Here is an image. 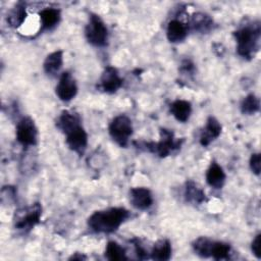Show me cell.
<instances>
[{
    "instance_id": "cell-1",
    "label": "cell",
    "mask_w": 261,
    "mask_h": 261,
    "mask_svg": "<svg viewBox=\"0 0 261 261\" xmlns=\"http://www.w3.org/2000/svg\"><path fill=\"white\" fill-rule=\"evenodd\" d=\"M129 212L123 207H111L95 211L88 218V226L98 233H111L128 218Z\"/></svg>"
},
{
    "instance_id": "cell-2",
    "label": "cell",
    "mask_w": 261,
    "mask_h": 261,
    "mask_svg": "<svg viewBox=\"0 0 261 261\" xmlns=\"http://www.w3.org/2000/svg\"><path fill=\"white\" fill-rule=\"evenodd\" d=\"M260 33L261 29L259 22L246 24L233 32V37L237 42V51L240 56L248 60L254 58L259 50Z\"/></svg>"
},
{
    "instance_id": "cell-3",
    "label": "cell",
    "mask_w": 261,
    "mask_h": 261,
    "mask_svg": "<svg viewBox=\"0 0 261 261\" xmlns=\"http://www.w3.org/2000/svg\"><path fill=\"white\" fill-rule=\"evenodd\" d=\"M184 140L176 139L172 130L161 128L160 129V140L159 142L146 143L145 147L150 152L158 155L161 158H164L170 155L175 150L179 149Z\"/></svg>"
},
{
    "instance_id": "cell-4",
    "label": "cell",
    "mask_w": 261,
    "mask_h": 261,
    "mask_svg": "<svg viewBox=\"0 0 261 261\" xmlns=\"http://www.w3.org/2000/svg\"><path fill=\"white\" fill-rule=\"evenodd\" d=\"M85 36L87 41L96 47H104L108 41V30L97 14L92 13L85 28Z\"/></svg>"
},
{
    "instance_id": "cell-5",
    "label": "cell",
    "mask_w": 261,
    "mask_h": 261,
    "mask_svg": "<svg viewBox=\"0 0 261 261\" xmlns=\"http://www.w3.org/2000/svg\"><path fill=\"white\" fill-rule=\"evenodd\" d=\"M108 132L117 145L125 147L133 135V123L130 118L124 114L115 116L108 126Z\"/></svg>"
},
{
    "instance_id": "cell-6",
    "label": "cell",
    "mask_w": 261,
    "mask_h": 261,
    "mask_svg": "<svg viewBox=\"0 0 261 261\" xmlns=\"http://www.w3.org/2000/svg\"><path fill=\"white\" fill-rule=\"evenodd\" d=\"M42 206L40 203H34L30 207H27L19 211L14 219L15 229L21 232H29L35 227L41 219Z\"/></svg>"
},
{
    "instance_id": "cell-7",
    "label": "cell",
    "mask_w": 261,
    "mask_h": 261,
    "mask_svg": "<svg viewBox=\"0 0 261 261\" xmlns=\"http://www.w3.org/2000/svg\"><path fill=\"white\" fill-rule=\"evenodd\" d=\"M16 140L23 147H31L37 144L38 129L31 117L24 116L17 122Z\"/></svg>"
},
{
    "instance_id": "cell-8",
    "label": "cell",
    "mask_w": 261,
    "mask_h": 261,
    "mask_svg": "<svg viewBox=\"0 0 261 261\" xmlns=\"http://www.w3.org/2000/svg\"><path fill=\"white\" fill-rule=\"evenodd\" d=\"M64 134L66 136L65 142L69 149L77 153L80 156L83 155L88 146V134L82 126L81 122L65 130Z\"/></svg>"
},
{
    "instance_id": "cell-9",
    "label": "cell",
    "mask_w": 261,
    "mask_h": 261,
    "mask_svg": "<svg viewBox=\"0 0 261 261\" xmlns=\"http://www.w3.org/2000/svg\"><path fill=\"white\" fill-rule=\"evenodd\" d=\"M57 97L64 102L72 100L77 94V86L75 80L70 72L64 71L59 77V82L55 88Z\"/></svg>"
},
{
    "instance_id": "cell-10",
    "label": "cell",
    "mask_w": 261,
    "mask_h": 261,
    "mask_svg": "<svg viewBox=\"0 0 261 261\" xmlns=\"http://www.w3.org/2000/svg\"><path fill=\"white\" fill-rule=\"evenodd\" d=\"M122 79L119 76L117 69L113 66H106L100 77V88L108 94L115 93L122 86Z\"/></svg>"
},
{
    "instance_id": "cell-11",
    "label": "cell",
    "mask_w": 261,
    "mask_h": 261,
    "mask_svg": "<svg viewBox=\"0 0 261 261\" xmlns=\"http://www.w3.org/2000/svg\"><path fill=\"white\" fill-rule=\"evenodd\" d=\"M130 204L139 210H147L153 204V196L149 189L144 187L132 188L129 190Z\"/></svg>"
},
{
    "instance_id": "cell-12",
    "label": "cell",
    "mask_w": 261,
    "mask_h": 261,
    "mask_svg": "<svg viewBox=\"0 0 261 261\" xmlns=\"http://www.w3.org/2000/svg\"><path fill=\"white\" fill-rule=\"evenodd\" d=\"M221 134V124L213 116H209L206 120V124L200 135V144L203 147H207L211 142L216 140Z\"/></svg>"
},
{
    "instance_id": "cell-13",
    "label": "cell",
    "mask_w": 261,
    "mask_h": 261,
    "mask_svg": "<svg viewBox=\"0 0 261 261\" xmlns=\"http://www.w3.org/2000/svg\"><path fill=\"white\" fill-rule=\"evenodd\" d=\"M225 172L222 167L216 162L212 161L206 171V181L213 189H221L225 182Z\"/></svg>"
},
{
    "instance_id": "cell-14",
    "label": "cell",
    "mask_w": 261,
    "mask_h": 261,
    "mask_svg": "<svg viewBox=\"0 0 261 261\" xmlns=\"http://www.w3.org/2000/svg\"><path fill=\"white\" fill-rule=\"evenodd\" d=\"M188 35V25L178 19H172L166 28V37L171 43L182 42Z\"/></svg>"
},
{
    "instance_id": "cell-15",
    "label": "cell",
    "mask_w": 261,
    "mask_h": 261,
    "mask_svg": "<svg viewBox=\"0 0 261 261\" xmlns=\"http://www.w3.org/2000/svg\"><path fill=\"white\" fill-rule=\"evenodd\" d=\"M40 15V21H41V30H51L54 27L58 24L60 21L61 13L60 10L53 7H48L45 9H42L39 13Z\"/></svg>"
},
{
    "instance_id": "cell-16",
    "label": "cell",
    "mask_w": 261,
    "mask_h": 261,
    "mask_svg": "<svg viewBox=\"0 0 261 261\" xmlns=\"http://www.w3.org/2000/svg\"><path fill=\"white\" fill-rule=\"evenodd\" d=\"M169 110L177 121L186 122L191 116L192 104L187 100L177 99L170 104Z\"/></svg>"
},
{
    "instance_id": "cell-17",
    "label": "cell",
    "mask_w": 261,
    "mask_h": 261,
    "mask_svg": "<svg viewBox=\"0 0 261 261\" xmlns=\"http://www.w3.org/2000/svg\"><path fill=\"white\" fill-rule=\"evenodd\" d=\"M63 64V52L61 50L50 53L44 60L43 68L47 74H56Z\"/></svg>"
},
{
    "instance_id": "cell-18",
    "label": "cell",
    "mask_w": 261,
    "mask_h": 261,
    "mask_svg": "<svg viewBox=\"0 0 261 261\" xmlns=\"http://www.w3.org/2000/svg\"><path fill=\"white\" fill-rule=\"evenodd\" d=\"M171 253H172V248H171L170 242L166 239H162L157 241L154 244L150 255L153 260L166 261L170 259Z\"/></svg>"
},
{
    "instance_id": "cell-19",
    "label": "cell",
    "mask_w": 261,
    "mask_h": 261,
    "mask_svg": "<svg viewBox=\"0 0 261 261\" xmlns=\"http://www.w3.org/2000/svg\"><path fill=\"white\" fill-rule=\"evenodd\" d=\"M185 198L188 202H191L194 204H201L206 201V195L204 191L192 180H189L186 182Z\"/></svg>"
},
{
    "instance_id": "cell-20",
    "label": "cell",
    "mask_w": 261,
    "mask_h": 261,
    "mask_svg": "<svg viewBox=\"0 0 261 261\" xmlns=\"http://www.w3.org/2000/svg\"><path fill=\"white\" fill-rule=\"evenodd\" d=\"M192 25L196 31L202 34L208 33L213 28V19L207 14L196 13L192 18Z\"/></svg>"
},
{
    "instance_id": "cell-21",
    "label": "cell",
    "mask_w": 261,
    "mask_h": 261,
    "mask_svg": "<svg viewBox=\"0 0 261 261\" xmlns=\"http://www.w3.org/2000/svg\"><path fill=\"white\" fill-rule=\"evenodd\" d=\"M25 17H27L25 6L23 3H18L8 14L7 22L12 28H18L23 23Z\"/></svg>"
},
{
    "instance_id": "cell-22",
    "label": "cell",
    "mask_w": 261,
    "mask_h": 261,
    "mask_svg": "<svg viewBox=\"0 0 261 261\" xmlns=\"http://www.w3.org/2000/svg\"><path fill=\"white\" fill-rule=\"evenodd\" d=\"M104 255H105L106 259L112 260V261L127 259L125 250L114 241H110L107 243Z\"/></svg>"
},
{
    "instance_id": "cell-23",
    "label": "cell",
    "mask_w": 261,
    "mask_h": 261,
    "mask_svg": "<svg viewBox=\"0 0 261 261\" xmlns=\"http://www.w3.org/2000/svg\"><path fill=\"white\" fill-rule=\"evenodd\" d=\"M230 253V246L224 242H213L211 245L210 250V257L214 258L215 260H222L227 259Z\"/></svg>"
},
{
    "instance_id": "cell-24",
    "label": "cell",
    "mask_w": 261,
    "mask_h": 261,
    "mask_svg": "<svg viewBox=\"0 0 261 261\" xmlns=\"http://www.w3.org/2000/svg\"><path fill=\"white\" fill-rule=\"evenodd\" d=\"M260 108V101L254 94H249L244 98L241 104V110L244 114H254Z\"/></svg>"
},
{
    "instance_id": "cell-25",
    "label": "cell",
    "mask_w": 261,
    "mask_h": 261,
    "mask_svg": "<svg viewBox=\"0 0 261 261\" xmlns=\"http://www.w3.org/2000/svg\"><path fill=\"white\" fill-rule=\"evenodd\" d=\"M212 241L205 237H200L193 243V249L197 255L201 257H210V250H211Z\"/></svg>"
},
{
    "instance_id": "cell-26",
    "label": "cell",
    "mask_w": 261,
    "mask_h": 261,
    "mask_svg": "<svg viewBox=\"0 0 261 261\" xmlns=\"http://www.w3.org/2000/svg\"><path fill=\"white\" fill-rule=\"evenodd\" d=\"M261 158L260 153H254L250 157V168L256 175L260 174V167H261Z\"/></svg>"
},
{
    "instance_id": "cell-27",
    "label": "cell",
    "mask_w": 261,
    "mask_h": 261,
    "mask_svg": "<svg viewBox=\"0 0 261 261\" xmlns=\"http://www.w3.org/2000/svg\"><path fill=\"white\" fill-rule=\"evenodd\" d=\"M251 250L258 259L261 258V233H257L254 238L251 244Z\"/></svg>"
},
{
    "instance_id": "cell-28",
    "label": "cell",
    "mask_w": 261,
    "mask_h": 261,
    "mask_svg": "<svg viewBox=\"0 0 261 261\" xmlns=\"http://www.w3.org/2000/svg\"><path fill=\"white\" fill-rule=\"evenodd\" d=\"M133 243L135 245V248H136V252H137V255L140 259H146L148 258V256L146 255V250L143 248V246L141 245V243L138 241V240H133Z\"/></svg>"
},
{
    "instance_id": "cell-29",
    "label": "cell",
    "mask_w": 261,
    "mask_h": 261,
    "mask_svg": "<svg viewBox=\"0 0 261 261\" xmlns=\"http://www.w3.org/2000/svg\"><path fill=\"white\" fill-rule=\"evenodd\" d=\"M83 259H87V257L84 255H79V253H75L74 255L69 257V260H83Z\"/></svg>"
}]
</instances>
